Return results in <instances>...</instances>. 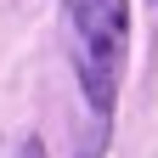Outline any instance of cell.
Returning a JSON list of instances; mask_svg holds the SVG:
<instances>
[{"label": "cell", "instance_id": "cell-1", "mask_svg": "<svg viewBox=\"0 0 158 158\" xmlns=\"http://www.w3.org/2000/svg\"><path fill=\"white\" fill-rule=\"evenodd\" d=\"M68 23H73V62L79 85H85L96 118H107L113 90H118V62H124V23L130 6L124 0H62Z\"/></svg>", "mask_w": 158, "mask_h": 158}, {"label": "cell", "instance_id": "cell-2", "mask_svg": "<svg viewBox=\"0 0 158 158\" xmlns=\"http://www.w3.org/2000/svg\"><path fill=\"white\" fill-rule=\"evenodd\" d=\"M17 158H45V147H40V141H23V147H17Z\"/></svg>", "mask_w": 158, "mask_h": 158}]
</instances>
